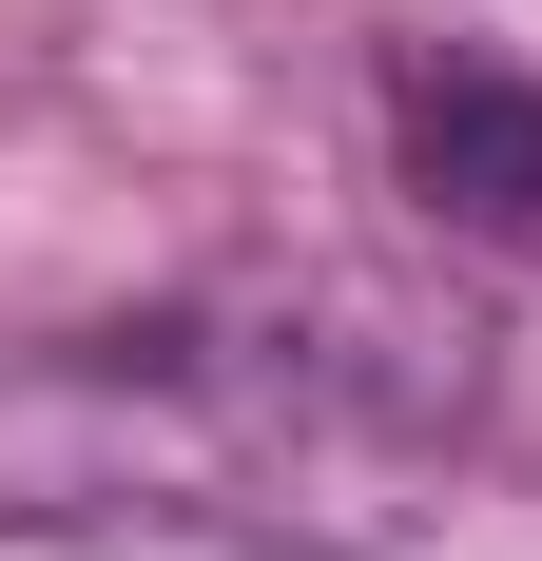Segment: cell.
Listing matches in <instances>:
<instances>
[{
	"label": "cell",
	"instance_id": "7a4b0ae2",
	"mask_svg": "<svg viewBox=\"0 0 542 561\" xmlns=\"http://www.w3.org/2000/svg\"><path fill=\"white\" fill-rule=\"evenodd\" d=\"M387 156H407V194H427L465 252L542 272V78L407 39V58H387Z\"/></svg>",
	"mask_w": 542,
	"mask_h": 561
},
{
	"label": "cell",
	"instance_id": "6da1fadb",
	"mask_svg": "<svg viewBox=\"0 0 542 561\" xmlns=\"http://www.w3.org/2000/svg\"><path fill=\"white\" fill-rule=\"evenodd\" d=\"M465 426H485V348L369 272H233L78 330H0V523L369 561L445 523Z\"/></svg>",
	"mask_w": 542,
	"mask_h": 561
}]
</instances>
